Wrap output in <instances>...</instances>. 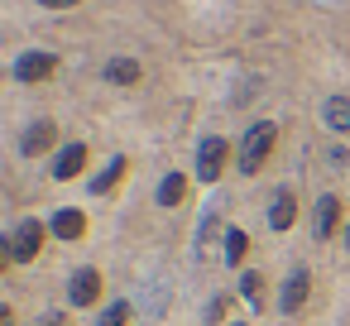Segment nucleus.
<instances>
[{"mask_svg":"<svg viewBox=\"0 0 350 326\" xmlns=\"http://www.w3.org/2000/svg\"><path fill=\"white\" fill-rule=\"evenodd\" d=\"M273 139H278V130L264 120V125H254L250 135H245V149H240V173H259L264 168V159L273 154Z\"/></svg>","mask_w":350,"mask_h":326,"instance_id":"1","label":"nucleus"},{"mask_svg":"<svg viewBox=\"0 0 350 326\" xmlns=\"http://www.w3.org/2000/svg\"><path fill=\"white\" fill-rule=\"evenodd\" d=\"M39 249H44V226H39V221H25V226L10 235V259L29 264V259H39Z\"/></svg>","mask_w":350,"mask_h":326,"instance_id":"2","label":"nucleus"},{"mask_svg":"<svg viewBox=\"0 0 350 326\" xmlns=\"http://www.w3.org/2000/svg\"><path fill=\"white\" fill-rule=\"evenodd\" d=\"M226 139H202V154H197V178L202 182H216L221 178V168H226Z\"/></svg>","mask_w":350,"mask_h":326,"instance_id":"3","label":"nucleus"},{"mask_svg":"<svg viewBox=\"0 0 350 326\" xmlns=\"http://www.w3.org/2000/svg\"><path fill=\"white\" fill-rule=\"evenodd\" d=\"M68 297H72L77 307H92V302L101 297V273H96V269H77L72 283H68Z\"/></svg>","mask_w":350,"mask_h":326,"instance_id":"4","label":"nucleus"},{"mask_svg":"<svg viewBox=\"0 0 350 326\" xmlns=\"http://www.w3.org/2000/svg\"><path fill=\"white\" fill-rule=\"evenodd\" d=\"M82 163H87V144H68V149L58 154V163H53V178H58V182H72V178L82 173Z\"/></svg>","mask_w":350,"mask_h":326,"instance_id":"5","label":"nucleus"},{"mask_svg":"<svg viewBox=\"0 0 350 326\" xmlns=\"http://www.w3.org/2000/svg\"><path fill=\"white\" fill-rule=\"evenodd\" d=\"M307 293H312L307 269H293V273H288V283H283V312H297V307L307 302Z\"/></svg>","mask_w":350,"mask_h":326,"instance_id":"6","label":"nucleus"},{"mask_svg":"<svg viewBox=\"0 0 350 326\" xmlns=\"http://www.w3.org/2000/svg\"><path fill=\"white\" fill-rule=\"evenodd\" d=\"M336 226H340V202H336V197H321V202H317V216H312V230L326 240Z\"/></svg>","mask_w":350,"mask_h":326,"instance_id":"7","label":"nucleus"},{"mask_svg":"<svg viewBox=\"0 0 350 326\" xmlns=\"http://www.w3.org/2000/svg\"><path fill=\"white\" fill-rule=\"evenodd\" d=\"M15 72H20V82H39V77H49V72H53V53H25Z\"/></svg>","mask_w":350,"mask_h":326,"instance_id":"8","label":"nucleus"},{"mask_svg":"<svg viewBox=\"0 0 350 326\" xmlns=\"http://www.w3.org/2000/svg\"><path fill=\"white\" fill-rule=\"evenodd\" d=\"M87 230V216L77 211V206H68V211H58L53 216V235H63V240H77Z\"/></svg>","mask_w":350,"mask_h":326,"instance_id":"9","label":"nucleus"},{"mask_svg":"<svg viewBox=\"0 0 350 326\" xmlns=\"http://www.w3.org/2000/svg\"><path fill=\"white\" fill-rule=\"evenodd\" d=\"M183 197H187V178H183V173H168L163 187H159V202H163V206H178Z\"/></svg>","mask_w":350,"mask_h":326,"instance_id":"10","label":"nucleus"},{"mask_svg":"<svg viewBox=\"0 0 350 326\" xmlns=\"http://www.w3.org/2000/svg\"><path fill=\"white\" fill-rule=\"evenodd\" d=\"M293 216H297L293 192H278V197H273V216H269V221H273V230H288V226H293Z\"/></svg>","mask_w":350,"mask_h":326,"instance_id":"11","label":"nucleus"},{"mask_svg":"<svg viewBox=\"0 0 350 326\" xmlns=\"http://www.w3.org/2000/svg\"><path fill=\"white\" fill-rule=\"evenodd\" d=\"M326 125H331V130H350V101H345V96L326 101Z\"/></svg>","mask_w":350,"mask_h":326,"instance_id":"12","label":"nucleus"},{"mask_svg":"<svg viewBox=\"0 0 350 326\" xmlns=\"http://www.w3.org/2000/svg\"><path fill=\"white\" fill-rule=\"evenodd\" d=\"M53 144V125H34L29 135H25V154H44Z\"/></svg>","mask_w":350,"mask_h":326,"instance_id":"13","label":"nucleus"},{"mask_svg":"<svg viewBox=\"0 0 350 326\" xmlns=\"http://www.w3.org/2000/svg\"><path fill=\"white\" fill-rule=\"evenodd\" d=\"M245 249H250V235L245 230H226V264H240Z\"/></svg>","mask_w":350,"mask_h":326,"instance_id":"14","label":"nucleus"},{"mask_svg":"<svg viewBox=\"0 0 350 326\" xmlns=\"http://www.w3.org/2000/svg\"><path fill=\"white\" fill-rule=\"evenodd\" d=\"M125 321H130V302H111V307L101 312L96 326H125Z\"/></svg>","mask_w":350,"mask_h":326,"instance_id":"15","label":"nucleus"},{"mask_svg":"<svg viewBox=\"0 0 350 326\" xmlns=\"http://www.w3.org/2000/svg\"><path fill=\"white\" fill-rule=\"evenodd\" d=\"M106 77L130 87V82H139V68H135V63H111V68H106Z\"/></svg>","mask_w":350,"mask_h":326,"instance_id":"16","label":"nucleus"},{"mask_svg":"<svg viewBox=\"0 0 350 326\" xmlns=\"http://www.w3.org/2000/svg\"><path fill=\"white\" fill-rule=\"evenodd\" d=\"M120 173H125V159H116V163H111L96 182H92V192H111V182H120Z\"/></svg>","mask_w":350,"mask_h":326,"instance_id":"17","label":"nucleus"},{"mask_svg":"<svg viewBox=\"0 0 350 326\" xmlns=\"http://www.w3.org/2000/svg\"><path fill=\"white\" fill-rule=\"evenodd\" d=\"M240 293L259 307V297H264V278H259V273H245V278H240Z\"/></svg>","mask_w":350,"mask_h":326,"instance_id":"18","label":"nucleus"},{"mask_svg":"<svg viewBox=\"0 0 350 326\" xmlns=\"http://www.w3.org/2000/svg\"><path fill=\"white\" fill-rule=\"evenodd\" d=\"M44 5H53V10H63V5H77V0H44Z\"/></svg>","mask_w":350,"mask_h":326,"instance_id":"19","label":"nucleus"},{"mask_svg":"<svg viewBox=\"0 0 350 326\" xmlns=\"http://www.w3.org/2000/svg\"><path fill=\"white\" fill-rule=\"evenodd\" d=\"M44 326H63V321H44Z\"/></svg>","mask_w":350,"mask_h":326,"instance_id":"20","label":"nucleus"},{"mask_svg":"<svg viewBox=\"0 0 350 326\" xmlns=\"http://www.w3.org/2000/svg\"><path fill=\"white\" fill-rule=\"evenodd\" d=\"M345 240H350V230H345Z\"/></svg>","mask_w":350,"mask_h":326,"instance_id":"21","label":"nucleus"},{"mask_svg":"<svg viewBox=\"0 0 350 326\" xmlns=\"http://www.w3.org/2000/svg\"><path fill=\"white\" fill-rule=\"evenodd\" d=\"M230 326H240V321H230Z\"/></svg>","mask_w":350,"mask_h":326,"instance_id":"22","label":"nucleus"}]
</instances>
